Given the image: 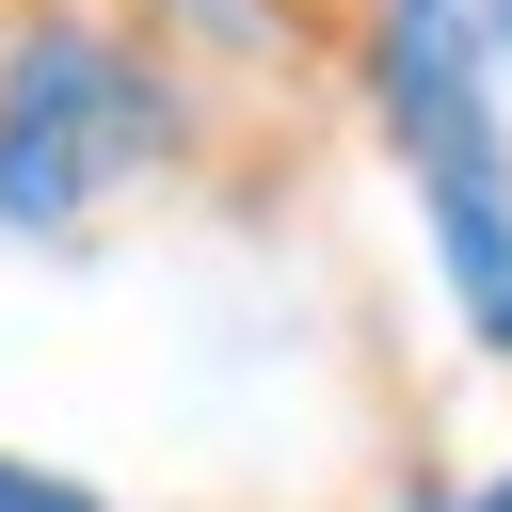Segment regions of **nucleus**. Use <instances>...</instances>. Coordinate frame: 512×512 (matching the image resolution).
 I'll list each match as a JSON object with an SVG mask.
<instances>
[{
	"instance_id": "f257e3e1",
	"label": "nucleus",
	"mask_w": 512,
	"mask_h": 512,
	"mask_svg": "<svg viewBox=\"0 0 512 512\" xmlns=\"http://www.w3.org/2000/svg\"><path fill=\"white\" fill-rule=\"evenodd\" d=\"M144 160H160V80L112 32L32 16L0 48V240H80Z\"/></svg>"
},
{
	"instance_id": "f03ea898",
	"label": "nucleus",
	"mask_w": 512,
	"mask_h": 512,
	"mask_svg": "<svg viewBox=\"0 0 512 512\" xmlns=\"http://www.w3.org/2000/svg\"><path fill=\"white\" fill-rule=\"evenodd\" d=\"M368 112L400 128H512V0H368Z\"/></svg>"
},
{
	"instance_id": "7ed1b4c3",
	"label": "nucleus",
	"mask_w": 512,
	"mask_h": 512,
	"mask_svg": "<svg viewBox=\"0 0 512 512\" xmlns=\"http://www.w3.org/2000/svg\"><path fill=\"white\" fill-rule=\"evenodd\" d=\"M384 160L416 176V224H432L448 304L480 320V352H512V128H400Z\"/></svg>"
},
{
	"instance_id": "20e7f679",
	"label": "nucleus",
	"mask_w": 512,
	"mask_h": 512,
	"mask_svg": "<svg viewBox=\"0 0 512 512\" xmlns=\"http://www.w3.org/2000/svg\"><path fill=\"white\" fill-rule=\"evenodd\" d=\"M0 512H96V496H80L64 464H16V448H0Z\"/></svg>"
},
{
	"instance_id": "39448f33",
	"label": "nucleus",
	"mask_w": 512,
	"mask_h": 512,
	"mask_svg": "<svg viewBox=\"0 0 512 512\" xmlns=\"http://www.w3.org/2000/svg\"><path fill=\"white\" fill-rule=\"evenodd\" d=\"M432 512H512V464H496V480H480V496H432Z\"/></svg>"
}]
</instances>
